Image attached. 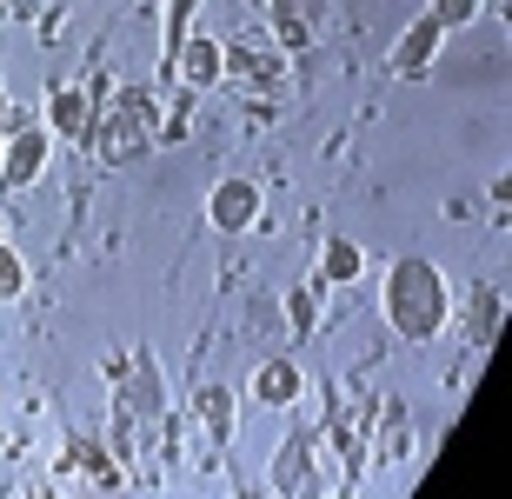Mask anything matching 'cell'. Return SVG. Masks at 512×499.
Listing matches in <instances>:
<instances>
[{
    "label": "cell",
    "mask_w": 512,
    "mask_h": 499,
    "mask_svg": "<svg viewBox=\"0 0 512 499\" xmlns=\"http://www.w3.org/2000/svg\"><path fill=\"white\" fill-rule=\"evenodd\" d=\"M380 313H386V327H393L399 340H433V333L446 327V313H453L446 280H439L433 260H399V267L386 273V287H380Z\"/></svg>",
    "instance_id": "obj_1"
},
{
    "label": "cell",
    "mask_w": 512,
    "mask_h": 499,
    "mask_svg": "<svg viewBox=\"0 0 512 499\" xmlns=\"http://www.w3.org/2000/svg\"><path fill=\"white\" fill-rule=\"evenodd\" d=\"M147 114H153V100L147 94H120L114 107H100L94 114V147L100 160H133L140 147H147Z\"/></svg>",
    "instance_id": "obj_2"
},
{
    "label": "cell",
    "mask_w": 512,
    "mask_h": 499,
    "mask_svg": "<svg viewBox=\"0 0 512 499\" xmlns=\"http://www.w3.org/2000/svg\"><path fill=\"white\" fill-rule=\"evenodd\" d=\"M207 220L220 233H247L253 220H260V187H253V180H220L213 200H207Z\"/></svg>",
    "instance_id": "obj_3"
},
{
    "label": "cell",
    "mask_w": 512,
    "mask_h": 499,
    "mask_svg": "<svg viewBox=\"0 0 512 499\" xmlns=\"http://www.w3.org/2000/svg\"><path fill=\"white\" fill-rule=\"evenodd\" d=\"M47 127H20L7 147H0V173H7V187H34L40 180V167H47Z\"/></svg>",
    "instance_id": "obj_4"
},
{
    "label": "cell",
    "mask_w": 512,
    "mask_h": 499,
    "mask_svg": "<svg viewBox=\"0 0 512 499\" xmlns=\"http://www.w3.org/2000/svg\"><path fill=\"white\" fill-rule=\"evenodd\" d=\"M439 40H446V27H439L433 14H419L413 27L399 34V47H393V74H426L433 54H439Z\"/></svg>",
    "instance_id": "obj_5"
},
{
    "label": "cell",
    "mask_w": 512,
    "mask_h": 499,
    "mask_svg": "<svg viewBox=\"0 0 512 499\" xmlns=\"http://www.w3.org/2000/svg\"><path fill=\"white\" fill-rule=\"evenodd\" d=\"M94 100L87 94H74V87H60L54 100H47V127H54V134H67V140H94Z\"/></svg>",
    "instance_id": "obj_6"
},
{
    "label": "cell",
    "mask_w": 512,
    "mask_h": 499,
    "mask_svg": "<svg viewBox=\"0 0 512 499\" xmlns=\"http://www.w3.org/2000/svg\"><path fill=\"white\" fill-rule=\"evenodd\" d=\"M173 74L187 80V87H213V80L227 74V47L220 40H187L180 60H173Z\"/></svg>",
    "instance_id": "obj_7"
},
{
    "label": "cell",
    "mask_w": 512,
    "mask_h": 499,
    "mask_svg": "<svg viewBox=\"0 0 512 499\" xmlns=\"http://www.w3.org/2000/svg\"><path fill=\"white\" fill-rule=\"evenodd\" d=\"M253 393H260L266 406H293V400H300V366H293V360H266L260 380H253Z\"/></svg>",
    "instance_id": "obj_8"
},
{
    "label": "cell",
    "mask_w": 512,
    "mask_h": 499,
    "mask_svg": "<svg viewBox=\"0 0 512 499\" xmlns=\"http://www.w3.org/2000/svg\"><path fill=\"white\" fill-rule=\"evenodd\" d=\"M360 247L353 240H326V253H320V280H333V287H346V280H360Z\"/></svg>",
    "instance_id": "obj_9"
},
{
    "label": "cell",
    "mask_w": 512,
    "mask_h": 499,
    "mask_svg": "<svg viewBox=\"0 0 512 499\" xmlns=\"http://www.w3.org/2000/svg\"><path fill=\"white\" fill-rule=\"evenodd\" d=\"M200 420H207L213 440H227V433H233V393H227V386H200Z\"/></svg>",
    "instance_id": "obj_10"
},
{
    "label": "cell",
    "mask_w": 512,
    "mask_h": 499,
    "mask_svg": "<svg viewBox=\"0 0 512 499\" xmlns=\"http://www.w3.org/2000/svg\"><path fill=\"white\" fill-rule=\"evenodd\" d=\"M193 7L200 0H167V74H173V60H180V47H187V20H193Z\"/></svg>",
    "instance_id": "obj_11"
},
{
    "label": "cell",
    "mask_w": 512,
    "mask_h": 499,
    "mask_svg": "<svg viewBox=\"0 0 512 499\" xmlns=\"http://www.w3.org/2000/svg\"><path fill=\"white\" fill-rule=\"evenodd\" d=\"M286 313H293V333H313V320H320V293L313 287L286 293Z\"/></svg>",
    "instance_id": "obj_12"
},
{
    "label": "cell",
    "mask_w": 512,
    "mask_h": 499,
    "mask_svg": "<svg viewBox=\"0 0 512 499\" xmlns=\"http://www.w3.org/2000/svg\"><path fill=\"white\" fill-rule=\"evenodd\" d=\"M20 293H27V267L14 247H0V300H20Z\"/></svg>",
    "instance_id": "obj_13"
},
{
    "label": "cell",
    "mask_w": 512,
    "mask_h": 499,
    "mask_svg": "<svg viewBox=\"0 0 512 499\" xmlns=\"http://www.w3.org/2000/svg\"><path fill=\"white\" fill-rule=\"evenodd\" d=\"M426 14H433L439 27H446V34H453V27H466V20L479 14V0H433V7H426Z\"/></svg>",
    "instance_id": "obj_14"
},
{
    "label": "cell",
    "mask_w": 512,
    "mask_h": 499,
    "mask_svg": "<svg viewBox=\"0 0 512 499\" xmlns=\"http://www.w3.org/2000/svg\"><path fill=\"white\" fill-rule=\"evenodd\" d=\"M499 313H506V300H499V293H479V320H473V340L479 346L499 333Z\"/></svg>",
    "instance_id": "obj_15"
}]
</instances>
